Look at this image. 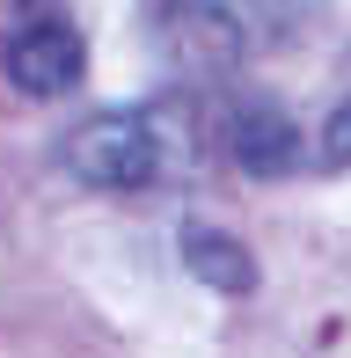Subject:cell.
<instances>
[{
	"instance_id": "4",
	"label": "cell",
	"mask_w": 351,
	"mask_h": 358,
	"mask_svg": "<svg viewBox=\"0 0 351 358\" xmlns=\"http://www.w3.org/2000/svg\"><path fill=\"white\" fill-rule=\"evenodd\" d=\"M227 154L242 161L249 176H285L293 154H300V139H293V124H285L278 110H242V117L227 124Z\"/></svg>"
},
{
	"instance_id": "1",
	"label": "cell",
	"mask_w": 351,
	"mask_h": 358,
	"mask_svg": "<svg viewBox=\"0 0 351 358\" xmlns=\"http://www.w3.org/2000/svg\"><path fill=\"white\" fill-rule=\"evenodd\" d=\"M59 169L88 190H154L198 169V117L183 103L95 110L59 139Z\"/></svg>"
},
{
	"instance_id": "5",
	"label": "cell",
	"mask_w": 351,
	"mask_h": 358,
	"mask_svg": "<svg viewBox=\"0 0 351 358\" xmlns=\"http://www.w3.org/2000/svg\"><path fill=\"white\" fill-rule=\"evenodd\" d=\"M322 161L329 169H351V95L322 117Z\"/></svg>"
},
{
	"instance_id": "3",
	"label": "cell",
	"mask_w": 351,
	"mask_h": 358,
	"mask_svg": "<svg viewBox=\"0 0 351 358\" xmlns=\"http://www.w3.org/2000/svg\"><path fill=\"white\" fill-rule=\"evenodd\" d=\"M183 271H190L205 292H227V300H249V292H257V278H264L257 256H249L234 234L205 227V220H190V227H183Z\"/></svg>"
},
{
	"instance_id": "2",
	"label": "cell",
	"mask_w": 351,
	"mask_h": 358,
	"mask_svg": "<svg viewBox=\"0 0 351 358\" xmlns=\"http://www.w3.org/2000/svg\"><path fill=\"white\" fill-rule=\"evenodd\" d=\"M0 73L29 95V103H59L88 80V37L59 0H15L8 29H0Z\"/></svg>"
}]
</instances>
